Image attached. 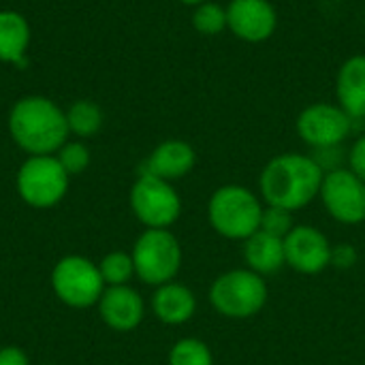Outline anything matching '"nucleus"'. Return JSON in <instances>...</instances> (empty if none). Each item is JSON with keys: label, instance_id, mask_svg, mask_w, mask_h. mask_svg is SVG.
<instances>
[{"label": "nucleus", "instance_id": "obj_29", "mask_svg": "<svg viewBox=\"0 0 365 365\" xmlns=\"http://www.w3.org/2000/svg\"><path fill=\"white\" fill-rule=\"evenodd\" d=\"M43 365H53V364H43Z\"/></svg>", "mask_w": 365, "mask_h": 365}, {"label": "nucleus", "instance_id": "obj_23", "mask_svg": "<svg viewBox=\"0 0 365 365\" xmlns=\"http://www.w3.org/2000/svg\"><path fill=\"white\" fill-rule=\"evenodd\" d=\"M58 163L64 167L68 175H77L88 169L90 165V150L79 143V141H66L58 152H56Z\"/></svg>", "mask_w": 365, "mask_h": 365}, {"label": "nucleus", "instance_id": "obj_3", "mask_svg": "<svg viewBox=\"0 0 365 365\" xmlns=\"http://www.w3.org/2000/svg\"><path fill=\"white\" fill-rule=\"evenodd\" d=\"M263 203L261 199L240 184H227L214 190L207 203V220L212 229L233 242H246L261 229Z\"/></svg>", "mask_w": 365, "mask_h": 365}, {"label": "nucleus", "instance_id": "obj_14", "mask_svg": "<svg viewBox=\"0 0 365 365\" xmlns=\"http://www.w3.org/2000/svg\"><path fill=\"white\" fill-rule=\"evenodd\" d=\"M195 163H197V152L190 143L182 139H169L154 148L141 173H150L160 180L173 182L188 175L195 169Z\"/></svg>", "mask_w": 365, "mask_h": 365}, {"label": "nucleus", "instance_id": "obj_19", "mask_svg": "<svg viewBox=\"0 0 365 365\" xmlns=\"http://www.w3.org/2000/svg\"><path fill=\"white\" fill-rule=\"evenodd\" d=\"M68 130L77 137H92L103 126V111L92 101H77L66 111Z\"/></svg>", "mask_w": 365, "mask_h": 365}, {"label": "nucleus", "instance_id": "obj_7", "mask_svg": "<svg viewBox=\"0 0 365 365\" xmlns=\"http://www.w3.org/2000/svg\"><path fill=\"white\" fill-rule=\"evenodd\" d=\"M105 287L98 265L79 255L60 259L51 269V289L56 297L71 308H90L98 304Z\"/></svg>", "mask_w": 365, "mask_h": 365}, {"label": "nucleus", "instance_id": "obj_20", "mask_svg": "<svg viewBox=\"0 0 365 365\" xmlns=\"http://www.w3.org/2000/svg\"><path fill=\"white\" fill-rule=\"evenodd\" d=\"M167 365H214V355L203 340L182 338L171 346Z\"/></svg>", "mask_w": 365, "mask_h": 365}, {"label": "nucleus", "instance_id": "obj_22", "mask_svg": "<svg viewBox=\"0 0 365 365\" xmlns=\"http://www.w3.org/2000/svg\"><path fill=\"white\" fill-rule=\"evenodd\" d=\"M192 26L197 32L205 34V36H214L220 34L227 28V9H222L216 2H203L195 9L192 15Z\"/></svg>", "mask_w": 365, "mask_h": 365}, {"label": "nucleus", "instance_id": "obj_6", "mask_svg": "<svg viewBox=\"0 0 365 365\" xmlns=\"http://www.w3.org/2000/svg\"><path fill=\"white\" fill-rule=\"evenodd\" d=\"M68 173L53 154L30 156L17 171L15 186L19 197L36 210L58 205L68 190Z\"/></svg>", "mask_w": 365, "mask_h": 365}, {"label": "nucleus", "instance_id": "obj_15", "mask_svg": "<svg viewBox=\"0 0 365 365\" xmlns=\"http://www.w3.org/2000/svg\"><path fill=\"white\" fill-rule=\"evenodd\" d=\"M152 310L165 325H184L197 312V297L186 284L167 282L156 287L152 295Z\"/></svg>", "mask_w": 365, "mask_h": 365}, {"label": "nucleus", "instance_id": "obj_18", "mask_svg": "<svg viewBox=\"0 0 365 365\" xmlns=\"http://www.w3.org/2000/svg\"><path fill=\"white\" fill-rule=\"evenodd\" d=\"M28 45H30L28 19L11 9L0 11V60L15 66H24Z\"/></svg>", "mask_w": 365, "mask_h": 365}, {"label": "nucleus", "instance_id": "obj_26", "mask_svg": "<svg viewBox=\"0 0 365 365\" xmlns=\"http://www.w3.org/2000/svg\"><path fill=\"white\" fill-rule=\"evenodd\" d=\"M349 169L365 182V135L353 143L349 152Z\"/></svg>", "mask_w": 365, "mask_h": 365}, {"label": "nucleus", "instance_id": "obj_5", "mask_svg": "<svg viewBox=\"0 0 365 365\" xmlns=\"http://www.w3.org/2000/svg\"><path fill=\"white\" fill-rule=\"evenodd\" d=\"M135 276L145 284L173 282L182 269V246L169 229H145L133 246Z\"/></svg>", "mask_w": 365, "mask_h": 365}, {"label": "nucleus", "instance_id": "obj_13", "mask_svg": "<svg viewBox=\"0 0 365 365\" xmlns=\"http://www.w3.org/2000/svg\"><path fill=\"white\" fill-rule=\"evenodd\" d=\"M96 306H98L103 323L120 334L137 329L145 317L143 297L128 284L107 287Z\"/></svg>", "mask_w": 365, "mask_h": 365}, {"label": "nucleus", "instance_id": "obj_1", "mask_svg": "<svg viewBox=\"0 0 365 365\" xmlns=\"http://www.w3.org/2000/svg\"><path fill=\"white\" fill-rule=\"evenodd\" d=\"M323 178L325 171L314 156L289 152L274 156L263 167L259 190L267 205L297 212L319 197Z\"/></svg>", "mask_w": 365, "mask_h": 365}, {"label": "nucleus", "instance_id": "obj_28", "mask_svg": "<svg viewBox=\"0 0 365 365\" xmlns=\"http://www.w3.org/2000/svg\"><path fill=\"white\" fill-rule=\"evenodd\" d=\"M182 4H188V6H199V4H203V2H207V0H180Z\"/></svg>", "mask_w": 365, "mask_h": 365}, {"label": "nucleus", "instance_id": "obj_11", "mask_svg": "<svg viewBox=\"0 0 365 365\" xmlns=\"http://www.w3.org/2000/svg\"><path fill=\"white\" fill-rule=\"evenodd\" d=\"M331 242L312 225H295L284 237V261L304 276H317L331 265Z\"/></svg>", "mask_w": 365, "mask_h": 365}, {"label": "nucleus", "instance_id": "obj_4", "mask_svg": "<svg viewBox=\"0 0 365 365\" xmlns=\"http://www.w3.org/2000/svg\"><path fill=\"white\" fill-rule=\"evenodd\" d=\"M267 297V282L248 267L225 272L210 287V304L214 310L233 321L257 317L265 308Z\"/></svg>", "mask_w": 365, "mask_h": 365}, {"label": "nucleus", "instance_id": "obj_21", "mask_svg": "<svg viewBox=\"0 0 365 365\" xmlns=\"http://www.w3.org/2000/svg\"><path fill=\"white\" fill-rule=\"evenodd\" d=\"M101 276L107 287H124L130 282L135 276V263L133 257L126 252H109L101 263H98Z\"/></svg>", "mask_w": 365, "mask_h": 365}, {"label": "nucleus", "instance_id": "obj_27", "mask_svg": "<svg viewBox=\"0 0 365 365\" xmlns=\"http://www.w3.org/2000/svg\"><path fill=\"white\" fill-rule=\"evenodd\" d=\"M0 365H30L26 353L17 346H2L0 349Z\"/></svg>", "mask_w": 365, "mask_h": 365}, {"label": "nucleus", "instance_id": "obj_9", "mask_svg": "<svg viewBox=\"0 0 365 365\" xmlns=\"http://www.w3.org/2000/svg\"><path fill=\"white\" fill-rule=\"evenodd\" d=\"M319 197L334 220L342 225H361L365 220V182L351 169L325 171Z\"/></svg>", "mask_w": 365, "mask_h": 365}, {"label": "nucleus", "instance_id": "obj_16", "mask_svg": "<svg viewBox=\"0 0 365 365\" xmlns=\"http://www.w3.org/2000/svg\"><path fill=\"white\" fill-rule=\"evenodd\" d=\"M244 261L248 269H252L259 276L276 274L280 267L287 265L284 261V240L269 235L265 231H257L244 242Z\"/></svg>", "mask_w": 365, "mask_h": 365}, {"label": "nucleus", "instance_id": "obj_24", "mask_svg": "<svg viewBox=\"0 0 365 365\" xmlns=\"http://www.w3.org/2000/svg\"><path fill=\"white\" fill-rule=\"evenodd\" d=\"M295 227L293 220V212L282 210V207H274V205H265L263 207V216H261V231L276 235L280 240H284Z\"/></svg>", "mask_w": 365, "mask_h": 365}, {"label": "nucleus", "instance_id": "obj_2", "mask_svg": "<svg viewBox=\"0 0 365 365\" xmlns=\"http://www.w3.org/2000/svg\"><path fill=\"white\" fill-rule=\"evenodd\" d=\"M9 133L13 141L30 156L58 152L68 137L66 111L47 96H24L9 113Z\"/></svg>", "mask_w": 365, "mask_h": 365}, {"label": "nucleus", "instance_id": "obj_12", "mask_svg": "<svg viewBox=\"0 0 365 365\" xmlns=\"http://www.w3.org/2000/svg\"><path fill=\"white\" fill-rule=\"evenodd\" d=\"M227 26L237 38L261 43L276 32L278 15L269 0H231L227 6Z\"/></svg>", "mask_w": 365, "mask_h": 365}, {"label": "nucleus", "instance_id": "obj_25", "mask_svg": "<svg viewBox=\"0 0 365 365\" xmlns=\"http://www.w3.org/2000/svg\"><path fill=\"white\" fill-rule=\"evenodd\" d=\"M359 261V252L351 244H336L331 248V265L336 269H351Z\"/></svg>", "mask_w": 365, "mask_h": 365}, {"label": "nucleus", "instance_id": "obj_17", "mask_svg": "<svg viewBox=\"0 0 365 365\" xmlns=\"http://www.w3.org/2000/svg\"><path fill=\"white\" fill-rule=\"evenodd\" d=\"M336 92L351 118H365V56H353L340 66Z\"/></svg>", "mask_w": 365, "mask_h": 365}, {"label": "nucleus", "instance_id": "obj_8", "mask_svg": "<svg viewBox=\"0 0 365 365\" xmlns=\"http://www.w3.org/2000/svg\"><path fill=\"white\" fill-rule=\"evenodd\" d=\"M130 210L148 229H169L182 214V199L171 182L141 173L130 188Z\"/></svg>", "mask_w": 365, "mask_h": 365}, {"label": "nucleus", "instance_id": "obj_10", "mask_svg": "<svg viewBox=\"0 0 365 365\" xmlns=\"http://www.w3.org/2000/svg\"><path fill=\"white\" fill-rule=\"evenodd\" d=\"M353 118L340 107L329 103H314L297 118V135L314 150L338 148L349 135Z\"/></svg>", "mask_w": 365, "mask_h": 365}]
</instances>
